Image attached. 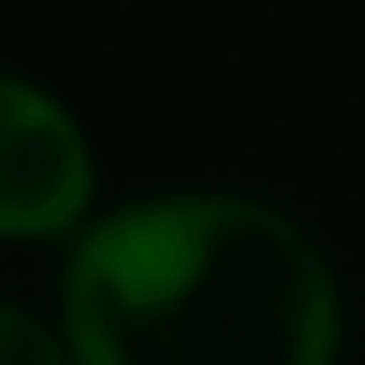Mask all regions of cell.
I'll list each match as a JSON object with an SVG mask.
<instances>
[{
  "label": "cell",
  "mask_w": 365,
  "mask_h": 365,
  "mask_svg": "<svg viewBox=\"0 0 365 365\" xmlns=\"http://www.w3.org/2000/svg\"><path fill=\"white\" fill-rule=\"evenodd\" d=\"M75 365H336L343 298L313 231L254 194H149L75 231Z\"/></svg>",
  "instance_id": "cell-1"
},
{
  "label": "cell",
  "mask_w": 365,
  "mask_h": 365,
  "mask_svg": "<svg viewBox=\"0 0 365 365\" xmlns=\"http://www.w3.org/2000/svg\"><path fill=\"white\" fill-rule=\"evenodd\" d=\"M97 217V149L45 82L0 68V239H68Z\"/></svg>",
  "instance_id": "cell-2"
},
{
  "label": "cell",
  "mask_w": 365,
  "mask_h": 365,
  "mask_svg": "<svg viewBox=\"0 0 365 365\" xmlns=\"http://www.w3.org/2000/svg\"><path fill=\"white\" fill-rule=\"evenodd\" d=\"M0 365H75V351H68V336H60V321L0 298Z\"/></svg>",
  "instance_id": "cell-3"
}]
</instances>
